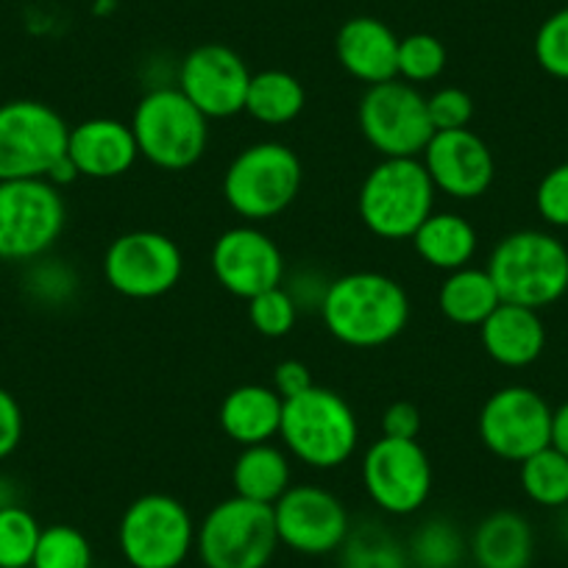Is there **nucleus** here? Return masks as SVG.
Listing matches in <instances>:
<instances>
[{"label": "nucleus", "instance_id": "f8f14e48", "mask_svg": "<svg viewBox=\"0 0 568 568\" xmlns=\"http://www.w3.org/2000/svg\"><path fill=\"white\" fill-rule=\"evenodd\" d=\"M184 273L179 243L154 229H134L109 243L103 278L114 293L134 302H154L176 291Z\"/></svg>", "mask_w": 568, "mask_h": 568}, {"label": "nucleus", "instance_id": "4c0bfd02", "mask_svg": "<svg viewBox=\"0 0 568 568\" xmlns=\"http://www.w3.org/2000/svg\"><path fill=\"white\" fill-rule=\"evenodd\" d=\"M535 210L549 226L568 229V162H560L540 179L535 190Z\"/></svg>", "mask_w": 568, "mask_h": 568}, {"label": "nucleus", "instance_id": "4be33fe9", "mask_svg": "<svg viewBox=\"0 0 568 568\" xmlns=\"http://www.w3.org/2000/svg\"><path fill=\"white\" fill-rule=\"evenodd\" d=\"M284 398L267 385H237L223 396L217 424L232 444L256 446L278 438Z\"/></svg>", "mask_w": 568, "mask_h": 568}, {"label": "nucleus", "instance_id": "dca6fc26", "mask_svg": "<svg viewBox=\"0 0 568 568\" xmlns=\"http://www.w3.org/2000/svg\"><path fill=\"white\" fill-rule=\"evenodd\" d=\"M210 265L223 291L243 302L284 284L282 248L256 223L226 229L212 245Z\"/></svg>", "mask_w": 568, "mask_h": 568}, {"label": "nucleus", "instance_id": "e433bc0d", "mask_svg": "<svg viewBox=\"0 0 568 568\" xmlns=\"http://www.w3.org/2000/svg\"><path fill=\"white\" fill-rule=\"evenodd\" d=\"M426 109L435 131L468 129L474 118V101L460 87H440L433 95H426Z\"/></svg>", "mask_w": 568, "mask_h": 568}, {"label": "nucleus", "instance_id": "cd10ccee", "mask_svg": "<svg viewBox=\"0 0 568 568\" xmlns=\"http://www.w3.org/2000/svg\"><path fill=\"white\" fill-rule=\"evenodd\" d=\"M468 555V538L444 516L426 518L407 540V557L415 568H460Z\"/></svg>", "mask_w": 568, "mask_h": 568}, {"label": "nucleus", "instance_id": "aec40b11", "mask_svg": "<svg viewBox=\"0 0 568 568\" xmlns=\"http://www.w3.org/2000/svg\"><path fill=\"white\" fill-rule=\"evenodd\" d=\"M398 40L402 37H396V31L387 23L359 14V18L346 20L337 31V62L365 87L398 79Z\"/></svg>", "mask_w": 568, "mask_h": 568}, {"label": "nucleus", "instance_id": "c85d7f7f", "mask_svg": "<svg viewBox=\"0 0 568 568\" xmlns=\"http://www.w3.org/2000/svg\"><path fill=\"white\" fill-rule=\"evenodd\" d=\"M337 555L341 568H409L407 546L376 521L354 524Z\"/></svg>", "mask_w": 568, "mask_h": 568}, {"label": "nucleus", "instance_id": "6e6552de", "mask_svg": "<svg viewBox=\"0 0 568 568\" xmlns=\"http://www.w3.org/2000/svg\"><path fill=\"white\" fill-rule=\"evenodd\" d=\"M278 549L273 507L260 501H217L195 529V551L204 568H267Z\"/></svg>", "mask_w": 568, "mask_h": 568}, {"label": "nucleus", "instance_id": "20e7f679", "mask_svg": "<svg viewBox=\"0 0 568 568\" xmlns=\"http://www.w3.org/2000/svg\"><path fill=\"white\" fill-rule=\"evenodd\" d=\"M304 184V165L291 145L262 140L240 151L223 173V201L245 223H265L291 210Z\"/></svg>", "mask_w": 568, "mask_h": 568}, {"label": "nucleus", "instance_id": "39448f33", "mask_svg": "<svg viewBox=\"0 0 568 568\" xmlns=\"http://www.w3.org/2000/svg\"><path fill=\"white\" fill-rule=\"evenodd\" d=\"M140 160L160 171H187L210 145V118L190 103L179 87H154L136 101L131 114Z\"/></svg>", "mask_w": 568, "mask_h": 568}, {"label": "nucleus", "instance_id": "c756f323", "mask_svg": "<svg viewBox=\"0 0 568 568\" xmlns=\"http://www.w3.org/2000/svg\"><path fill=\"white\" fill-rule=\"evenodd\" d=\"M518 483L524 496L538 507H568V457L555 446L535 452L532 457L518 463Z\"/></svg>", "mask_w": 568, "mask_h": 568}, {"label": "nucleus", "instance_id": "c9c22d12", "mask_svg": "<svg viewBox=\"0 0 568 568\" xmlns=\"http://www.w3.org/2000/svg\"><path fill=\"white\" fill-rule=\"evenodd\" d=\"M75 287H79V278L70 271L64 262L59 260H34L31 262V271L26 276V291L37 298V302L45 304H64L73 298Z\"/></svg>", "mask_w": 568, "mask_h": 568}, {"label": "nucleus", "instance_id": "5701e85b", "mask_svg": "<svg viewBox=\"0 0 568 568\" xmlns=\"http://www.w3.org/2000/svg\"><path fill=\"white\" fill-rule=\"evenodd\" d=\"M468 555L477 568H529L535 557V532L527 516L494 510L474 527Z\"/></svg>", "mask_w": 568, "mask_h": 568}, {"label": "nucleus", "instance_id": "a211bd4d", "mask_svg": "<svg viewBox=\"0 0 568 568\" xmlns=\"http://www.w3.org/2000/svg\"><path fill=\"white\" fill-rule=\"evenodd\" d=\"M420 162L435 190L455 201L483 199L496 179L494 151L471 129L435 131Z\"/></svg>", "mask_w": 568, "mask_h": 568}, {"label": "nucleus", "instance_id": "473e14b6", "mask_svg": "<svg viewBox=\"0 0 568 568\" xmlns=\"http://www.w3.org/2000/svg\"><path fill=\"white\" fill-rule=\"evenodd\" d=\"M449 62L446 45L435 34H407L398 40V79L407 84H429L440 79Z\"/></svg>", "mask_w": 568, "mask_h": 568}, {"label": "nucleus", "instance_id": "0eeeda50", "mask_svg": "<svg viewBox=\"0 0 568 568\" xmlns=\"http://www.w3.org/2000/svg\"><path fill=\"white\" fill-rule=\"evenodd\" d=\"M195 521L171 494H142L123 510L118 549L131 568H182L195 551Z\"/></svg>", "mask_w": 568, "mask_h": 568}, {"label": "nucleus", "instance_id": "1a4fd4ad", "mask_svg": "<svg viewBox=\"0 0 568 568\" xmlns=\"http://www.w3.org/2000/svg\"><path fill=\"white\" fill-rule=\"evenodd\" d=\"M357 123L382 160H418L435 134L426 95L402 79L368 87L359 98Z\"/></svg>", "mask_w": 568, "mask_h": 568}, {"label": "nucleus", "instance_id": "58836bf2", "mask_svg": "<svg viewBox=\"0 0 568 568\" xmlns=\"http://www.w3.org/2000/svg\"><path fill=\"white\" fill-rule=\"evenodd\" d=\"M23 407L7 387H0V460H7L18 452L20 440H23Z\"/></svg>", "mask_w": 568, "mask_h": 568}, {"label": "nucleus", "instance_id": "412c9836", "mask_svg": "<svg viewBox=\"0 0 568 568\" xmlns=\"http://www.w3.org/2000/svg\"><path fill=\"white\" fill-rule=\"evenodd\" d=\"M479 341L485 354L501 368H527L544 354L546 326L538 310L501 302L479 326Z\"/></svg>", "mask_w": 568, "mask_h": 568}, {"label": "nucleus", "instance_id": "37998d69", "mask_svg": "<svg viewBox=\"0 0 568 568\" xmlns=\"http://www.w3.org/2000/svg\"><path fill=\"white\" fill-rule=\"evenodd\" d=\"M79 168L73 165V160H70L68 154H64L62 160L51 168V173H48V182L57 184V187H68V184L79 182Z\"/></svg>", "mask_w": 568, "mask_h": 568}, {"label": "nucleus", "instance_id": "bb28decb", "mask_svg": "<svg viewBox=\"0 0 568 568\" xmlns=\"http://www.w3.org/2000/svg\"><path fill=\"white\" fill-rule=\"evenodd\" d=\"M307 106V90L287 70H262L251 75L245 114L262 125H287Z\"/></svg>", "mask_w": 568, "mask_h": 568}, {"label": "nucleus", "instance_id": "7ed1b4c3", "mask_svg": "<svg viewBox=\"0 0 568 568\" xmlns=\"http://www.w3.org/2000/svg\"><path fill=\"white\" fill-rule=\"evenodd\" d=\"M485 271L505 304L540 313L568 293V248L540 229L505 234L490 251Z\"/></svg>", "mask_w": 568, "mask_h": 568}, {"label": "nucleus", "instance_id": "f03ea898", "mask_svg": "<svg viewBox=\"0 0 568 568\" xmlns=\"http://www.w3.org/2000/svg\"><path fill=\"white\" fill-rule=\"evenodd\" d=\"M278 438L284 452L307 468L335 471L357 452L359 420L341 393L313 385L298 396L284 398Z\"/></svg>", "mask_w": 568, "mask_h": 568}, {"label": "nucleus", "instance_id": "2eb2a0df", "mask_svg": "<svg viewBox=\"0 0 568 568\" xmlns=\"http://www.w3.org/2000/svg\"><path fill=\"white\" fill-rule=\"evenodd\" d=\"M278 546L304 557H326L341 551L354 521L348 507L321 485H291L273 505Z\"/></svg>", "mask_w": 568, "mask_h": 568}, {"label": "nucleus", "instance_id": "f3484780", "mask_svg": "<svg viewBox=\"0 0 568 568\" xmlns=\"http://www.w3.org/2000/svg\"><path fill=\"white\" fill-rule=\"evenodd\" d=\"M251 70L229 45L206 42L193 48L179 68V90L210 120H229L245 112Z\"/></svg>", "mask_w": 568, "mask_h": 568}, {"label": "nucleus", "instance_id": "4468645a", "mask_svg": "<svg viewBox=\"0 0 568 568\" xmlns=\"http://www.w3.org/2000/svg\"><path fill=\"white\" fill-rule=\"evenodd\" d=\"M551 413L535 387L507 385L485 398L477 433L485 449L505 463H524L551 446Z\"/></svg>", "mask_w": 568, "mask_h": 568}, {"label": "nucleus", "instance_id": "423d86ee", "mask_svg": "<svg viewBox=\"0 0 568 568\" xmlns=\"http://www.w3.org/2000/svg\"><path fill=\"white\" fill-rule=\"evenodd\" d=\"M435 184L418 160H382L365 173L357 193V215L379 240H413L435 212Z\"/></svg>", "mask_w": 568, "mask_h": 568}, {"label": "nucleus", "instance_id": "79ce46f5", "mask_svg": "<svg viewBox=\"0 0 568 568\" xmlns=\"http://www.w3.org/2000/svg\"><path fill=\"white\" fill-rule=\"evenodd\" d=\"M551 446L568 457V398L551 413Z\"/></svg>", "mask_w": 568, "mask_h": 568}, {"label": "nucleus", "instance_id": "9b49d317", "mask_svg": "<svg viewBox=\"0 0 568 568\" xmlns=\"http://www.w3.org/2000/svg\"><path fill=\"white\" fill-rule=\"evenodd\" d=\"M70 125L42 101L18 98L0 103V182L48 179L68 154Z\"/></svg>", "mask_w": 568, "mask_h": 568}, {"label": "nucleus", "instance_id": "7c9ffc66", "mask_svg": "<svg viewBox=\"0 0 568 568\" xmlns=\"http://www.w3.org/2000/svg\"><path fill=\"white\" fill-rule=\"evenodd\" d=\"M42 527L29 507H0V568H31Z\"/></svg>", "mask_w": 568, "mask_h": 568}, {"label": "nucleus", "instance_id": "9d476101", "mask_svg": "<svg viewBox=\"0 0 568 568\" xmlns=\"http://www.w3.org/2000/svg\"><path fill=\"white\" fill-rule=\"evenodd\" d=\"M68 223V206L48 179L0 182V260L34 262L48 256Z\"/></svg>", "mask_w": 568, "mask_h": 568}, {"label": "nucleus", "instance_id": "2f4dec72", "mask_svg": "<svg viewBox=\"0 0 568 568\" xmlns=\"http://www.w3.org/2000/svg\"><path fill=\"white\" fill-rule=\"evenodd\" d=\"M95 555L92 544L73 524H51L42 527L31 568H92Z\"/></svg>", "mask_w": 568, "mask_h": 568}, {"label": "nucleus", "instance_id": "ea45409f", "mask_svg": "<svg viewBox=\"0 0 568 568\" xmlns=\"http://www.w3.org/2000/svg\"><path fill=\"white\" fill-rule=\"evenodd\" d=\"M382 435L396 440H418L420 409L413 402H393L382 413Z\"/></svg>", "mask_w": 568, "mask_h": 568}, {"label": "nucleus", "instance_id": "72a5a7b5", "mask_svg": "<svg viewBox=\"0 0 568 568\" xmlns=\"http://www.w3.org/2000/svg\"><path fill=\"white\" fill-rule=\"evenodd\" d=\"M298 304L293 302V296L287 293L284 284L273 287V291L260 293L248 302V321L251 329L256 335L267 337V341H278V337H287L296 329L298 321Z\"/></svg>", "mask_w": 568, "mask_h": 568}, {"label": "nucleus", "instance_id": "f704fd0d", "mask_svg": "<svg viewBox=\"0 0 568 568\" xmlns=\"http://www.w3.org/2000/svg\"><path fill=\"white\" fill-rule=\"evenodd\" d=\"M535 62L551 79L568 81V7L540 23L535 34Z\"/></svg>", "mask_w": 568, "mask_h": 568}, {"label": "nucleus", "instance_id": "393cba45", "mask_svg": "<svg viewBox=\"0 0 568 568\" xmlns=\"http://www.w3.org/2000/svg\"><path fill=\"white\" fill-rule=\"evenodd\" d=\"M291 479V455L273 444L243 446L234 457L232 488L240 499L273 507L293 485Z\"/></svg>", "mask_w": 568, "mask_h": 568}, {"label": "nucleus", "instance_id": "a19ab883", "mask_svg": "<svg viewBox=\"0 0 568 568\" xmlns=\"http://www.w3.org/2000/svg\"><path fill=\"white\" fill-rule=\"evenodd\" d=\"M315 385L313 371H310L307 363L302 359H282V363L273 368V390L282 398H293L298 393L310 390Z\"/></svg>", "mask_w": 568, "mask_h": 568}, {"label": "nucleus", "instance_id": "f257e3e1", "mask_svg": "<svg viewBox=\"0 0 568 568\" xmlns=\"http://www.w3.org/2000/svg\"><path fill=\"white\" fill-rule=\"evenodd\" d=\"M321 321L348 348H379L409 324V296L398 278L379 271H352L332 278L321 302Z\"/></svg>", "mask_w": 568, "mask_h": 568}, {"label": "nucleus", "instance_id": "ddd939ff", "mask_svg": "<svg viewBox=\"0 0 568 568\" xmlns=\"http://www.w3.org/2000/svg\"><path fill=\"white\" fill-rule=\"evenodd\" d=\"M359 479L376 510L393 518H409L433 496L435 474L433 460L418 440L382 435L365 449Z\"/></svg>", "mask_w": 568, "mask_h": 568}, {"label": "nucleus", "instance_id": "6ab92c4d", "mask_svg": "<svg viewBox=\"0 0 568 568\" xmlns=\"http://www.w3.org/2000/svg\"><path fill=\"white\" fill-rule=\"evenodd\" d=\"M68 156L79 168L81 179L109 182L125 176L136 165L140 149L129 123L118 118H90L70 125Z\"/></svg>", "mask_w": 568, "mask_h": 568}, {"label": "nucleus", "instance_id": "a878e982", "mask_svg": "<svg viewBox=\"0 0 568 568\" xmlns=\"http://www.w3.org/2000/svg\"><path fill=\"white\" fill-rule=\"evenodd\" d=\"M501 304L494 278L485 267H460L446 273L438 291V307L446 321L457 326H483Z\"/></svg>", "mask_w": 568, "mask_h": 568}, {"label": "nucleus", "instance_id": "b1692460", "mask_svg": "<svg viewBox=\"0 0 568 568\" xmlns=\"http://www.w3.org/2000/svg\"><path fill=\"white\" fill-rule=\"evenodd\" d=\"M477 229L460 212H438L426 217L413 234V248L435 271H460L471 265L477 254Z\"/></svg>", "mask_w": 568, "mask_h": 568}, {"label": "nucleus", "instance_id": "c03bdc74", "mask_svg": "<svg viewBox=\"0 0 568 568\" xmlns=\"http://www.w3.org/2000/svg\"><path fill=\"white\" fill-rule=\"evenodd\" d=\"M566 532H568V518H566Z\"/></svg>", "mask_w": 568, "mask_h": 568}]
</instances>
